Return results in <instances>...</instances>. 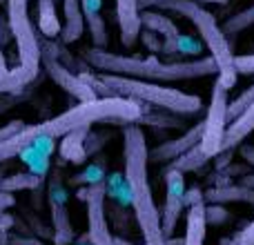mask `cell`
I'll list each match as a JSON object with an SVG mask.
<instances>
[{
	"label": "cell",
	"mask_w": 254,
	"mask_h": 245,
	"mask_svg": "<svg viewBox=\"0 0 254 245\" xmlns=\"http://www.w3.org/2000/svg\"><path fill=\"white\" fill-rule=\"evenodd\" d=\"M22 127H25V122H22V121H11V122H7V125H2V127H0V140L9 138V136H13V134H18Z\"/></svg>",
	"instance_id": "35"
},
{
	"label": "cell",
	"mask_w": 254,
	"mask_h": 245,
	"mask_svg": "<svg viewBox=\"0 0 254 245\" xmlns=\"http://www.w3.org/2000/svg\"><path fill=\"white\" fill-rule=\"evenodd\" d=\"M63 13H65V25L61 29V40L63 45H71L85 31V16L80 0H63Z\"/></svg>",
	"instance_id": "15"
},
{
	"label": "cell",
	"mask_w": 254,
	"mask_h": 245,
	"mask_svg": "<svg viewBox=\"0 0 254 245\" xmlns=\"http://www.w3.org/2000/svg\"><path fill=\"white\" fill-rule=\"evenodd\" d=\"M80 7H83V16H85V25H87L89 34H92L94 47L105 49L107 47V29H105V20L101 16L103 9V0H80Z\"/></svg>",
	"instance_id": "14"
},
{
	"label": "cell",
	"mask_w": 254,
	"mask_h": 245,
	"mask_svg": "<svg viewBox=\"0 0 254 245\" xmlns=\"http://www.w3.org/2000/svg\"><path fill=\"white\" fill-rule=\"evenodd\" d=\"M38 138H45L40 122L38 125H25L18 134L0 140V165H4L7 161H11L16 156H22L29 147H34V143Z\"/></svg>",
	"instance_id": "12"
},
{
	"label": "cell",
	"mask_w": 254,
	"mask_h": 245,
	"mask_svg": "<svg viewBox=\"0 0 254 245\" xmlns=\"http://www.w3.org/2000/svg\"><path fill=\"white\" fill-rule=\"evenodd\" d=\"M254 25V4L248 9H243V11L234 13V16H230L228 20L221 25V31L225 34V38H232V36H239L241 31H246L248 27Z\"/></svg>",
	"instance_id": "25"
},
{
	"label": "cell",
	"mask_w": 254,
	"mask_h": 245,
	"mask_svg": "<svg viewBox=\"0 0 254 245\" xmlns=\"http://www.w3.org/2000/svg\"><path fill=\"white\" fill-rule=\"evenodd\" d=\"M2 2H7V0H0V4H2Z\"/></svg>",
	"instance_id": "47"
},
{
	"label": "cell",
	"mask_w": 254,
	"mask_h": 245,
	"mask_svg": "<svg viewBox=\"0 0 254 245\" xmlns=\"http://www.w3.org/2000/svg\"><path fill=\"white\" fill-rule=\"evenodd\" d=\"M228 89H223L214 80L212 87V101L207 107V114L203 119V136L198 147L203 149V154L210 158H214L221 152V145L225 138V129H228Z\"/></svg>",
	"instance_id": "6"
},
{
	"label": "cell",
	"mask_w": 254,
	"mask_h": 245,
	"mask_svg": "<svg viewBox=\"0 0 254 245\" xmlns=\"http://www.w3.org/2000/svg\"><path fill=\"white\" fill-rule=\"evenodd\" d=\"M219 245H237V232H234L232 237H225V239H221Z\"/></svg>",
	"instance_id": "42"
},
{
	"label": "cell",
	"mask_w": 254,
	"mask_h": 245,
	"mask_svg": "<svg viewBox=\"0 0 254 245\" xmlns=\"http://www.w3.org/2000/svg\"><path fill=\"white\" fill-rule=\"evenodd\" d=\"M138 38H140V43L145 45V49H147V52H152V56H154V54L161 52V47H163V38H161L158 34H154V31L143 29V27H140Z\"/></svg>",
	"instance_id": "30"
},
{
	"label": "cell",
	"mask_w": 254,
	"mask_h": 245,
	"mask_svg": "<svg viewBox=\"0 0 254 245\" xmlns=\"http://www.w3.org/2000/svg\"><path fill=\"white\" fill-rule=\"evenodd\" d=\"M114 245H145V243H134L125 237H114Z\"/></svg>",
	"instance_id": "40"
},
{
	"label": "cell",
	"mask_w": 254,
	"mask_h": 245,
	"mask_svg": "<svg viewBox=\"0 0 254 245\" xmlns=\"http://www.w3.org/2000/svg\"><path fill=\"white\" fill-rule=\"evenodd\" d=\"M74 245H92V243H89V237H87V234H83V237H78V241H76Z\"/></svg>",
	"instance_id": "44"
},
{
	"label": "cell",
	"mask_w": 254,
	"mask_h": 245,
	"mask_svg": "<svg viewBox=\"0 0 254 245\" xmlns=\"http://www.w3.org/2000/svg\"><path fill=\"white\" fill-rule=\"evenodd\" d=\"M232 158H234V149H223V152H219L212 158V161H214V172H221L228 165H232Z\"/></svg>",
	"instance_id": "33"
},
{
	"label": "cell",
	"mask_w": 254,
	"mask_h": 245,
	"mask_svg": "<svg viewBox=\"0 0 254 245\" xmlns=\"http://www.w3.org/2000/svg\"><path fill=\"white\" fill-rule=\"evenodd\" d=\"M163 181H165V203L161 210V228L165 239L174 237L176 223L183 214V196H185V174L179 172L174 165H167L163 170Z\"/></svg>",
	"instance_id": "9"
},
{
	"label": "cell",
	"mask_w": 254,
	"mask_h": 245,
	"mask_svg": "<svg viewBox=\"0 0 254 245\" xmlns=\"http://www.w3.org/2000/svg\"><path fill=\"white\" fill-rule=\"evenodd\" d=\"M161 11H172L179 16L188 18L198 31V38L203 40L210 56L216 62V83L223 89H232L239 80V74L234 69V54H232V45L225 38V34L221 31V25L216 22L214 13L207 11L201 2L196 0H161L156 4Z\"/></svg>",
	"instance_id": "4"
},
{
	"label": "cell",
	"mask_w": 254,
	"mask_h": 245,
	"mask_svg": "<svg viewBox=\"0 0 254 245\" xmlns=\"http://www.w3.org/2000/svg\"><path fill=\"white\" fill-rule=\"evenodd\" d=\"M105 179H107V163H105V158L101 156L96 163L85 167L80 174H76L74 179H69V185H83V187H87V185L103 183Z\"/></svg>",
	"instance_id": "23"
},
{
	"label": "cell",
	"mask_w": 254,
	"mask_h": 245,
	"mask_svg": "<svg viewBox=\"0 0 254 245\" xmlns=\"http://www.w3.org/2000/svg\"><path fill=\"white\" fill-rule=\"evenodd\" d=\"M212 158L210 156H205L203 154V149L198 147V145H194L190 152H185L183 156H179L176 161H172L170 165H174L179 172H183V174H188V172H196V170H201L203 165H207Z\"/></svg>",
	"instance_id": "24"
},
{
	"label": "cell",
	"mask_w": 254,
	"mask_h": 245,
	"mask_svg": "<svg viewBox=\"0 0 254 245\" xmlns=\"http://www.w3.org/2000/svg\"><path fill=\"white\" fill-rule=\"evenodd\" d=\"M237 245H254V219L237 232Z\"/></svg>",
	"instance_id": "34"
},
{
	"label": "cell",
	"mask_w": 254,
	"mask_h": 245,
	"mask_svg": "<svg viewBox=\"0 0 254 245\" xmlns=\"http://www.w3.org/2000/svg\"><path fill=\"white\" fill-rule=\"evenodd\" d=\"M40 65L45 67L47 76L58 85V87L65 89V92L69 94V96H74L78 103H87V101L98 98L96 92L85 83L83 76L74 74V71H71L69 67L63 65L56 56H52V54H47V52H40Z\"/></svg>",
	"instance_id": "10"
},
{
	"label": "cell",
	"mask_w": 254,
	"mask_h": 245,
	"mask_svg": "<svg viewBox=\"0 0 254 245\" xmlns=\"http://www.w3.org/2000/svg\"><path fill=\"white\" fill-rule=\"evenodd\" d=\"M7 25L18 47V69L34 80L40 71V38L29 18V0H7Z\"/></svg>",
	"instance_id": "5"
},
{
	"label": "cell",
	"mask_w": 254,
	"mask_h": 245,
	"mask_svg": "<svg viewBox=\"0 0 254 245\" xmlns=\"http://www.w3.org/2000/svg\"><path fill=\"white\" fill-rule=\"evenodd\" d=\"M0 179H2V165H0Z\"/></svg>",
	"instance_id": "46"
},
{
	"label": "cell",
	"mask_w": 254,
	"mask_h": 245,
	"mask_svg": "<svg viewBox=\"0 0 254 245\" xmlns=\"http://www.w3.org/2000/svg\"><path fill=\"white\" fill-rule=\"evenodd\" d=\"M196 2H198V0H196ZM203 2H216V4H225V2H228V0H203Z\"/></svg>",
	"instance_id": "45"
},
{
	"label": "cell",
	"mask_w": 254,
	"mask_h": 245,
	"mask_svg": "<svg viewBox=\"0 0 254 245\" xmlns=\"http://www.w3.org/2000/svg\"><path fill=\"white\" fill-rule=\"evenodd\" d=\"M239 154H241V158L248 165L254 167V145H239Z\"/></svg>",
	"instance_id": "37"
},
{
	"label": "cell",
	"mask_w": 254,
	"mask_h": 245,
	"mask_svg": "<svg viewBox=\"0 0 254 245\" xmlns=\"http://www.w3.org/2000/svg\"><path fill=\"white\" fill-rule=\"evenodd\" d=\"M47 203L52 210V228H54V245H71L76 239L74 225L67 210V187L61 176V170H54L47 185Z\"/></svg>",
	"instance_id": "8"
},
{
	"label": "cell",
	"mask_w": 254,
	"mask_h": 245,
	"mask_svg": "<svg viewBox=\"0 0 254 245\" xmlns=\"http://www.w3.org/2000/svg\"><path fill=\"white\" fill-rule=\"evenodd\" d=\"M230 219V210L219 203H205V223L207 225H223Z\"/></svg>",
	"instance_id": "29"
},
{
	"label": "cell",
	"mask_w": 254,
	"mask_h": 245,
	"mask_svg": "<svg viewBox=\"0 0 254 245\" xmlns=\"http://www.w3.org/2000/svg\"><path fill=\"white\" fill-rule=\"evenodd\" d=\"M205 203H219V205H228V203H248L254 207V189L246 187L241 183L228 185V187H210L203 192Z\"/></svg>",
	"instance_id": "17"
},
{
	"label": "cell",
	"mask_w": 254,
	"mask_h": 245,
	"mask_svg": "<svg viewBox=\"0 0 254 245\" xmlns=\"http://www.w3.org/2000/svg\"><path fill=\"white\" fill-rule=\"evenodd\" d=\"M201 136H203V121L192 125L185 134L176 136V138H170L165 143L156 145L154 149H149L147 156H149V163H172L176 161L179 156H183L185 152L194 147V145L201 143Z\"/></svg>",
	"instance_id": "11"
},
{
	"label": "cell",
	"mask_w": 254,
	"mask_h": 245,
	"mask_svg": "<svg viewBox=\"0 0 254 245\" xmlns=\"http://www.w3.org/2000/svg\"><path fill=\"white\" fill-rule=\"evenodd\" d=\"M7 61H4V54H2V45H0V76L7 74Z\"/></svg>",
	"instance_id": "41"
},
{
	"label": "cell",
	"mask_w": 254,
	"mask_h": 245,
	"mask_svg": "<svg viewBox=\"0 0 254 245\" xmlns=\"http://www.w3.org/2000/svg\"><path fill=\"white\" fill-rule=\"evenodd\" d=\"M198 203H205V196H203L201 187H198V185H192V187H185L183 205H185V207H192V205H198Z\"/></svg>",
	"instance_id": "32"
},
{
	"label": "cell",
	"mask_w": 254,
	"mask_h": 245,
	"mask_svg": "<svg viewBox=\"0 0 254 245\" xmlns=\"http://www.w3.org/2000/svg\"><path fill=\"white\" fill-rule=\"evenodd\" d=\"M16 205V196L11 192H0V212H9V207Z\"/></svg>",
	"instance_id": "36"
},
{
	"label": "cell",
	"mask_w": 254,
	"mask_h": 245,
	"mask_svg": "<svg viewBox=\"0 0 254 245\" xmlns=\"http://www.w3.org/2000/svg\"><path fill=\"white\" fill-rule=\"evenodd\" d=\"M80 76L96 92L98 98L121 96L136 103H143V105H152V107H158V110L172 112V114H179V116L198 114L203 107L198 96L181 92L176 87H167V85L149 83V80H138V78H125V76H114V74L92 76L89 71H83Z\"/></svg>",
	"instance_id": "3"
},
{
	"label": "cell",
	"mask_w": 254,
	"mask_h": 245,
	"mask_svg": "<svg viewBox=\"0 0 254 245\" xmlns=\"http://www.w3.org/2000/svg\"><path fill=\"white\" fill-rule=\"evenodd\" d=\"M252 103H254V83L246 89V92L239 94V96L234 98V101H230V103H228V122H230V121H234L239 114H243V112H246L248 107L252 105Z\"/></svg>",
	"instance_id": "27"
},
{
	"label": "cell",
	"mask_w": 254,
	"mask_h": 245,
	"mask_svg": "<svg viewBox=\"0 0 254 245\" xmlns=\"http://www.w3.org/2000/svg\"><path fill=\"white\" fill-rule=\"evenodd\" d=\"M61 18L56 11V0H38V31L45 38L61 36Z\"/></svg>",
	"instance_id": "21"
},
{
	"label": "cell",
	"mask_w": 254,
	"mask_h": 245,
	"mask_svg": "<svg viewBox=\"0 0 254 245\" xmlns=\"http://www.w3.org/2000/svg\"><path fill=\"white\" fill-rule=\"evenodd\" d=\"M205 203L188 207V216H185V245H205Z\"/></svg>",
	"instance_id": "18"
},
{
	"label": "cell",
	"mask_w": 254,
	"mask_h": 245,
	"mask_svg": "<svg viewBox=\"0 0 254 245\" xmlns=\"http://www.w3.org/2000/svg\"><path fill=\"white\" fill-rule=\"evenodd\" d=\"M147 138L140 125L123 127V158H125V183L129 187L131 207L145 245H165V234L161 228V210L156 207L149 185V156Z\"/></svg>",
	"instance_id": "2"
},
{
	"label": "cell",
	"mask_w": 254,
	"mask_h": 245,
	"mask_svg": "<svg viewBox=\"0 0 254 245\" xmlns=\"http://www.w3.org/2000/svg\"><path fill=\"white\" fill-rule=\"evenodd\" d=\"M78 198L87 205V237L92 245H114V234L105 214V181L78 189Z\"/></svg>",
	"instance_id": "7"
},
{
	"label": "cell",
	"mask_w": 254,
	"mask_h": 245,
	"mask_svg": "<svg viewBox=\"0 0 254 245\" xmlns=\"http://www.w3.org/2000/svg\"><path fill=\"white\" fill-rule=\"evenodd\" d=\"M252 131H254V103L243 112V114H239L234 121L228 122L221 152H223V149H237L239 145H243V140H246Z\"/></svg>",
	"instance_id": "16"
},
{
	"label": "cell",
	"mask_w": 254,
	"mask_h": 245,
	"mask_svg": "<svg viewBox=\"0 0 254 245\" xmlns=\"http://www.w3.org/2000/svg\"><path fill=\"white\" fill-rule=\"evenodd\" d=\"M92 127H83V129H74L69 134L63 136L61 143V156L63 161L80 165V163L87 161V152H85V138H87V131Z\"/></svg>",
	"instance_id": "19"
},
{
	"label": "cell",
	"mask_w": 254,
	"mask_h": 245,
	"mask_svg": "<svg viewBox=\"0 0 254 245\" xmlns=\"http://www.w3.org/2000/svg\"><path fill=\"white\" fill-rule=\"evenodd\" d=\"M201 52H203V40L201 38L185 36V34L176 36V54H183V56H198Z\"/></svg>",
	"instance_id": "28"
},
{
	"label": "cell",
	"mask_w": 254,
	"mask_h": 245,
	"mask_svg": "<svg viewBox=\"0 0 254 245\" xmlns=\"http://www.w3.org/2000/svg\"><path fill=\"white\" fill-rule=\"evenodd\" d=\"M239 183L246 185V187H250V189H254V172H252V174H246L241 181H239Z\"/></svg>",
	"instance_id": "39"
},
{
	"label": "cell",
	"mask_w": 254,
	"mask_h": 245,
	"mask_svg": "<svg viewBox=\"0 0 254 245\" xmlns=\"http://www.w3.org/2000/svg\"><path fill=\"white\" fill-rule=\"evenodd\" d=\"M83 61L98 74H114L125 78L149 80V83H179V80L203 78V76H216V62L212 56L194 58V61H176L163 62L156 56L136 58L123 56L107 49L89 47L83 52Z\"/></svg>",
	"instance_id": "1"
},
{
	"label": "cell",
	"mask_w": 254,
	"mask_h": 245,
	"mask_svg": "<svg viewBox=\"0 0 254 245\" xmlns=\"http://www.w3.org/2000/svg\"><path fill=\"white\" fill-rule=\"evenodd\" d=\"M234 69L239 76L254 74V54L250 56H234Z\"/></svg>",
	"instance_id": "31"
},
{
	"label": "cell",
	"mask_w": 254,
	"mask_h": 245,
	"mask_svg": "<svg viewBox=\"0 0 254 245\" xmlns=\"http://www.w3.org/2000/svg\"><path fill=\"white\" fill-rule=\"evenodd\" d=\"M165 245H185L183 239H174V237H170V239H165Z\"/></svg>",
	"instance_id": "43"
},
{
	"label": "cell",
	"mask_w": 254,
	"mask_h": 245,
	"mask_svg": "<svg viewBox=\"0 0 254 245\" xmlns=\"http://www.w3.org/2000/svg\"><path fill=\"white\" fill-rule=\"evenodd\" d=\"M13 237H16L22 245H47V243L40 241V239H36V237H20V234H13Z\"/></svg>",
	"instance_id": "38"
},
{
	"label": "cell",
	"mask_w": 254,
	"mask_h": 245,
	"mask_svg": "<svg viewBox=\"0 0 254 245\" xmlns=\"http://www.w3.org/2000/svg\"><path fill=\"white\" fill-rule=\"evenodd\" d=\"M140 27L158 34L161 38H170V36H179L181 29L170 16L161 11V9H143L140 11Z\"/></svg>",
	"instance_id": "20"
},
{
	"label": "cell",
	"mask_w": 254,
	"mask_h": 245,
	"mask_svg": "<svg viewBox=\"0 0 254 245\" xmlns=\"http://www.w3.org/2000/svg\"><path fill=\"white\" fill-rule=\"evenodd\" d=\"M43 183L38 174L34 172H16V174H9L4 179H0V192H22V189H36Z\"/></svg>",
	"instance_id": "22"
},
{
	"label": "cell",
	"mask_w": 254,
	"mask_h": 245,
	"mask_svg": "<svg viewBox=\"0 0 254 245\" xmlns=\"http://www.w3.org/2000/svg\"><path fill=\"white\" fill-rule=\"evenodd\" d=\"M31 80L27 78L25 74H22L18 67H13V69H9L7 74L0 76V94H11V92H18V89H22L25 85H29Z\"/></svg>",
	"instance_id": "26"
},
{
	"label": "cell",
	"mask_w": 254,
	"mask_h": 245,
	"mask_svg": "<svg viewBox=\"0 0 254 245\" xmlns=\"http://www.w3.org/2000/svg\"><path fill=\"white\" fill-rule=\"evenodd\" d=\"M116 20L121 29V43L125 47H134L140 34L138 0H116Z\"/></svg>",
	"instance_id": "13"
}]
</instances>
